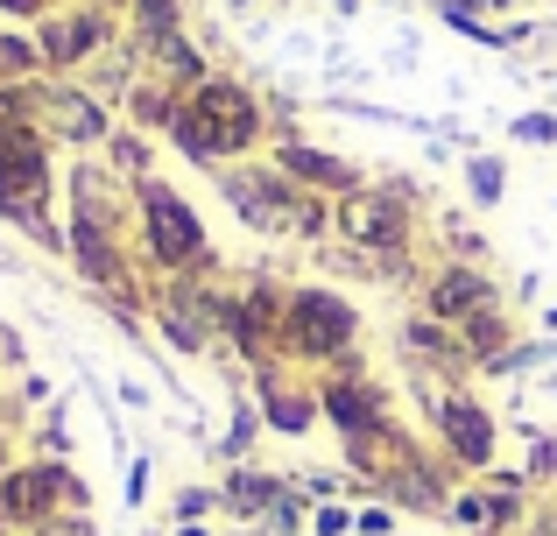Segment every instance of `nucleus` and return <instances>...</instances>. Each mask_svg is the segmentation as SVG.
I'll return each instance as SVG.
<instances>
[{"label":"nucleus","instance_id":"a211bd4d","mask_svg":"<svg viewBox=\"0 0 557 536\" xmlns=\"http://www.w3.org/2000/svg\"><path fill=\"white\" fill-rule=\"evenodd\" d=\"M64 127L71 135H99V113L85 107V99H64Z\"/></svg>","mask_w":557,"mask_h":536},{"label":"nucleus","instance_id":"6ab92c4d","mask_svg":"<svg viewBox=\"0 0 557 536\" xmlns=\"http://www.w3.org/2000/svg\"><path fill=\"white\" fill-rule=\"evenodd\" d=\"M247 438H255V416H233V431H226V452L240 459V452H247Z\"/></svg>","mask_w":557,"mask_h":536},{"label":"nucleus","instance_id":"4be33fe9","mask_svg":"<svg viewBox=\"0 0 557 536\" xmlns=\"http://www.w3.org/2000/svg\"><path fill=\"white\" fill-rule=\"evenodd\" d=\"M0 8H14V14H28V8H36V0H0Z\"/></svg>","mask_w":557,"mask_h":536},{"label":"nucleus","instance_id":"0eeeda50","mask_svg":"<svg viewBox=\"0 0 557 536\" xmlns=\"http://www.w3.org/2000/svg\"><path fill=\"white\" fill-rule=\"evenodd\" d=\"M325 410H332V424H339L346 438H388V424H381V402H374L360 382H332V388H325Z\"/></svg>","mask_w":557,"mask_h":536},{"label":"nucleus","instance_id":"9d476101","mask_svg":"<svg viewBox=\"0 0 557 536\" xmlns=\"http://www.w3.org/2000/svg\"><path fill=\"white\" fill-rule=\"evenodd\" d=\"M226 198L247 212L255 226H289V205L269 191V184H255V177H226Z\"/></svg>","mask_w":557,"mask_h":536},{"label":"nucleus","instance_id":"f8f14e48","mask_svg":"<svg viewBox=\"0 0 557 536\" xmlns=\"http://www.w3.org/2000/svg\"><path fill=\"white\" fill-rule=\"evenodd\" d=\"M170 135H177L184 149L198 155V163H212V155H226V149H219V135L205 127V113H198V107H177V113H170Z\"/></svg>","mask_w":557,"mask_h":536},{"label":"nucleus","instance_id":"f3484780","mask_svg":"<svg viewBox=\"0 0 557 536\" xmlns=\"http://www.w3.org/2000/svg\"><path fill=\"white\" fill-rule=\"evenodd\" d=\"M269 416L283 431H304V424H311V410H304V402H289V396H269Z\"/></svg>","mask_w":557,"mask_h":536},{"label":"nucleus","instance_id":"1a4fd4ad","mask_svg":"<svg viewBox=\"0 0 557 536\" xmlns=\"http://www.w3.org/2000/svg\"><path fill=\"white\" fill-rule=\"evenodd\" d=\"M71 248H78V262H85L92 283H113V275H121V254H113L107 226H99L92 212H85V220H71Z\"/></svg>","mask_w":557,"mask_h":536},{"label":"nucleus","instance_id":"f257e3e1","mask_svg":"<svg viewBox=\"0 0 557 536\" xmlns=\"http://www.w3.org/2000/svg\"><path fill=\"white\" fill-rule=\"evenodd\" d=\"M42 205H50V163H42L36 135H28V127H0V212L22 220L36 240H50Z\"/></svg>","mask_w":557,"mask_h":536},{"label":"nucleus","instance_id":"dca6fc26","mask_svg":"<svg viewBox=\"0 0 557 536\" xmlns=\"http://www.w3.org/2000/svg\"><path fill=\"white\" fill-rule=\"evenodd\" d=\"M141 28L156 36V50L170 42V0H141Z\"/></svg>","mask_w":557,"mask_h":536},{"label":"nucleus","instance_id":"4468645a","mask_svg":"<svg viewBox=\"0 0 557 536\" xmlns=\"http://www.w3.org/2000/svg\"><path fill=\"white\" fill-rule=\"evenodd\" d=\"M226 501H233V509H240V515H261V509H269V501H283V487H275V481H261V473H233Z\"/></svg>","mask_w":557,"mask_h":536},{"label":"nucleus","instance_id":"7ed1b4c3","mask_svg":"<svg viewBox=\"0 0 557 536\" xmlns=\"http://www.w3.org/2000/svg\"><path fill=\"white\" fill-rule=\"evenodd\" d=\"M289 339L304 346V353H339L346 339H354V311H346L339 297H325V289H297L283 311Z\"/></svg>","mask_w":557,"mask_h":536},{"label":"nucleus","instance_id":"412c9836","mask_svg":"<svg viewBox=\"0 0 557 536\" xmlns=\"http://www.w3.org/2000/svg\"><path fill=\"white\" fill-rule=\"evenodd\" d=\"M318 536H346V509H325V515H318Z\"/></svg>","mask_w":557,"mask_h":536},{"label":"nucleus","instance_id":"5701e85b","mask_svg":"<svg viewBox=\"0 0 557 536\" xmlns=\"http://www.w3.org/2000/svg\"><path fill=\"white\" fill-rule=\"evenodd\" d=\"M177 536H205V529H198V523H184V529H177Z\"/></svg>","mask_w":557,"mask_h":536},{"label":"nucleus","instance_id":"39448f33","mask_svg":"<svg viewBox=\"0 0 557 536\" xmlns=\"http://www.w3.org/2000/svg\"><path fill=\"white\" fill-rule=\"evenodd\" d=\"M190 107L205 113V127L219 135V149H247L255 141V127H261V113H255V99L240 92V85H205Z\"/></svg>","mask_w":557,"mask_h":536},{"label":"nucleus","instance_id":"f03ea898","mask_svg":"<svg viewBox=\"0 0 557 536\" xmlns=\"http://www.w3.org/2000/svg\"><path fill=\"white\" fill-rule=\"evenodd\" d=\"M141 205H149V248L156 262H205V234H198V212L184 205V198H170L163 184H149L141 191Z\"/></svg>","mask_w":557,"mask_h":536},{"label":"nucleus","instance_id":"9b49d317","mask_svg":"<svg viewBox=\"0 0 557 536\" xmlns=\"http://www.w3.org/2000/svg\"><path fill=\"white\" fill-rule=\"evenodd\" d=\"M283 163L297 170V177H311V184H332V191H354V163H339V155H318V149H297V141H289V149H283Z\"/></svg>","mask_w":557,"mask_h":536},{"label":"nucleus","instance_id":"aec40b11","mask_svg":"<svg viewBox=\"0 0 557 536\" xmlns=\"http://www.w3.org/2000/svg\"><path fill=\"white\" fill-rule=\"evenodd\" d=\"M473 191L494 198V191H502V170H494V163H473Z\"/></svg>","mask_w":557,"mask_h":536},{"label":"nucleus","instance_id":"2eb2a0df","mask_svg":"<svg viewBox=\"0 0 557 536\" xmlns=\"http://www.w3.org/2000/svg\"><path fill=\"white\" fill-rule=\"evenodd\" d=\"M85 42H99V22H57L50 28V57H85Z\"/></svg>","mask_w":557,"mask_h":536},{"label":"nucleus","instance_id":"423d86ee","mask_svg":"<svg viewBox=\"0 0 557 536\" xmlns=\"http://www.w3.org/2000/svg\"><path fill=\"white\" fill-rule=\"evenodd\" d=\"M339 226H346V240H360V248H395L409 220H403L395 198H360V205L339 212Z\"/></svg>","mask_w":557,"mask_h":536},{"label":"nucleus","instance_id":"20e7f679","mask_svg":"<svg viewBox=\"0 0 557 536\" xmlns=\"http://www.w3.org/2000/svg\"><path fill=\"white\" fill-rule=\"evenodd\" d=\"M57 501H78V487L57 466H28V473H8V481H0V515H8V523H42Z\"/></svg>","mask_w":557,"mask_h":536},{"label":"nucleus","instance_id":"6e6552de","mask_svg":"<svg viewBox=\"0 0 557 536\" xmlns=\"http://www.w3.org/2000/svg\"><path fill=\"white\" fill-rule=\"evenodd\" d=\"M445 438H451V452H459L466 466H487L494 431H487V416H480L473 402H445Z\"/></svg>","mask_w":557,"mask_h":536},{"label":"nucleus","instance_id":"ddd939ff","mask_svg":"<svg viewBox=\"0 0 557 536\" xmlns=\"http://www.w3.org/2000/svg\"><path fill=\"white\" fill-rule=\"evenodd\" d=\"M480 303H487V283H480V275H445V283H437V311L445 317L480 311Z\"/></svg>","mask_w":557,"mask_h":536}]
</instances>
